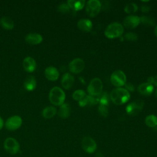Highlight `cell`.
<instances>
[{"mask_svg":"<svg viewBox=\"0 0 157 157\" xmlns=\"http://www.w3.org/2000/svg\"><path fill=\"white\" fill-rule=\"evenodd\" d=\"M23 86L25 90L29 91H33L36 87V80L34 76H28L24 81Z\"/></svg>","mask_w":157,"mask_h":157,"instance_id":"d6986e66","label":"cell"},{"mask_svg":"<svg viewBox=\"0 0 157 157\" xmlns=\"http://www.w3.org/2000/svg\"><path fill=\"white\" fill-rule=\"evenodd\" d=\"M140 18V21H142L143 23H145V24H148V25H153V21L152 20H150L149 18L148 17H142Z\"/></svg>","mask_w":157,"mask_h":157,"instance_id":"4dcf8cb0","label":"cell"},{"mask_svg":"<svg viewBox=\"0 0 157 157\" xmlns=\"http://www.w3.org/2000/svg\"><path fill=\"white\" fill-rule=\"evenodd\" d=\"M110 99L116 105H122L127 102L130 98L129 91L123 88L113 89L110 93Z\"/></svg>","mask_w":157,"mask_h":157,"instance_id":"6da1fadb","label":"cell"},{"mask_svg":"<svg viewBox=\"0 0 157 157\" xmlns=\"http://www.w3.org/2000/svg\"><path fill=\"white\" fill-rule=\"evenodd\" d=\"M123 32L124 28L123 25L118 22H113L106 27L104 34L109 39H114L121 36Z\"/></svg>","mask_w":157,"mask_h":157,"instance_id":"3957f363","label":"cell"},{"mask_svg":"<svg viewBox=\"0 0 157 157\" xmlns=\"http://www.w3.org/2000/svg\"><path fill=\"white\" fill-rule=\"evenodd\" d=\"M154 33H155V36L157 37V26H156L155 28V31H154Z\"/></svg>","mask_w":157,"mask_h":157,"instance_id":"74e56055","label":"cell"},{"mask_svg":"<svg viewBox=\"0 0 157 157\" xmlns=\"http://www.w3.org/2000/svg\"><path fill=\"white\" fill-rule=\"evenodd\" d=\"M0 25L4 29L7 30H11L14 28L13 20L7 17H3L0 19Z\"/></svg>","mask_w":157,"mask_h":157,"instance_id":"7402d4cb","label":"cell"},{"mask_svg":"<svg viewBox=\"0 0 157 157\" xmlns=\"http://www.w3.org/2000/svg\"><path fill=\"white\" fill-rule=\"evenodd\" d=\"M155 97L157 98V90L155 91Z\"/></svg>","mask_w":157,"mask_h":157,"instance_id":"f35d334b","label":"cell"},{"mask_svg":"<svg viewBox=\"0 0 157 157\" xmlns=\"http://www.w3.org/2000/svg\"><path fill=\"white\" fill-rule=\"evenodd\" d=\"M94 157H104L103 154L101 152H97L94 156Z\"/></svg>","mask_w":157,"mask_h":157,"instance_id":"8d00e7d4","label":"cell"},{"mask_svg":"<svg viewBox=\"0 0 157 157\" xmlns=\"http://www.w3.org/2000/svg\"><path fill=\"white\" fill-rule=\"evenodd\" d=\"M125 86L126 88V90H130V91H134V85L131 83H125Z\"/></svg>","mask_w":157,"mask_h":157,"instance_id":"836d02e7","label":"cell"},{"mask_svg":"<svg viewBox=\"0 0 157 157\" xmlns=\"http://www.w3.org/2000/svg\"><path fill=\"white\" fill-rule=\"evenodd\" d=\"M25 40L30 45H37L42 42L43 37L39 33H31L26 36Z\"/></svg>","mask_w":157,"mask_h":157,"instance_id":"4fadbf2b","label":"cell"},{"mask_svg":"<svg viewBox=\"0 0 157 157\" xmlns=\"http://www.w3.org/2000/svg\"><path fill=\"white\" fill-rule=\"evenodd\" d=\"M147 82L150 84H154L155 86H157V75L155 76H151L148 78Z\"/></svg>","mask_w":157,"mask_h":157,"instance_id":"1f68e13d","label":"cell"},{"mask_svg":"<svg viewBox=\"0 0 157 157\" xmlns=\"http://www.w3.org/2000/svg\"><path fill=\"white\" fill-rule=\"evenodd\" d=\"M108 102H109V101H108V98L104 96L101 98V100H100V103L101 105H107L108 104Z\"/></svg>","mask_w":157,"mask_h":157,"instance_id":"d6a6232c","label":"cell"},{"mask_svg":"<svg viewBox=\"0 0 157 157\" xmlns=\"http://www.w3.org/2000/svg\"><path fill=\"white\" fill-rule=\"evenodd\" d=\"M23 67L26 72H33L36 68V62L33 58L27 56L23 61Z\"/></svg>","mask_w":157,"mask_h":157,"instance_id":"5bb4252c","label":"cell"},{"mask_svg":"<svg viewBox=\"0 0 157 157\" xmlns=\"http://www.w3.org/2000/svg\"><path fill=\"white\" fill-rule=\"evenodd\" d=\"M44 74L45 77L50 81H56L59 77V72L58 69L53 66L47 67L45 69Z\"/></svg>","mask_w":157,"mask_h":157,"instance_id":"2e32d148","label":"cell"},{"mask_svg":"<svg viewBox=\"0 0 157 157\" xmlns=\"http://www.w3.org/2000/svg\"><path fill=\"white\" fill-rule=\"evenodd\" d=\"M86 96L85 92L82 90H77L75 91L72 94V98L75 101H80L83 99Z\"/></svg>","mask_w":157,"mask_h":157,"instance_id":"4316f807","label":"cell"},{"mask_svg":"<svg viewBox=\"0 0 157 157\" xmlns=\"http://www.w3.org/2000/svg\"><path fill=\"white\" fill-rule=\"evenodd\" d=\"M56 113V109L53 106H47L45 107L42 112V116L46 119H50L53 117Z\"/></svg>","mask_w":157,"mask_h":157,"instance_id":"603a6c76","label":"cell"},{"mask_svg":"<svg viewBox=\"0 0 157 157\" xmlns=\"http://www.w3.org/2000/svg\"><path fill=\"white\" fill-rule=\"evenodd\" d=\"M138 92L144 96H150L154 91V86L148 82L142 83L137 87Z\"/></svg>","mask_w":157,"mask_h":157,"instance_id":"9a60e30c","label":"cell"},{"mask_svg":"<svg viewBox=\"0 0 157 157\" xmlns=\"http://www.w3.org/2000/svg\"><path fill=\"white\" fill-rule=\"evenodd\" d=\"M4 150L10 155H16L20 150V145L18 142L13 137H7L3 144Z\"/></svg>","mask_w":157,"mask_h":157,"instance_id":"277c9868","label":"cell"},{"mask_svg":"<svg viewBox=\"0 0 157 157\" xmlns=\"http://www.w3.org/2000/svg\"><path fill=\"white\" fill-rule=\"evenodd\" d=\"M124 38L128 41H136L137 39V36L134 33H127L124 35Z\"/></svg>","mask_w":157,"mask_h":157,"instance_id":"f1b7e54d","label":"cell"},{"mask_svg":"<svg viewBox=\"0 0 157 157\" xmlns=\"http://www.w3.org/2000/svg\"><path fill=\"white\" fill-rule=\"evenodd\" d=\"M92 26H93L92 22L88 19H86V18L80 19L77 23L78 28L80 31L83 32L90 31L92 28Z\"/></svg>","mask_w":157,"mask_h":157,"instance_id":"e0dca14e","label":"cell"},{"mask_svg":"<svg viewBox=\"0 0 157 157\" xmlns=\"http://www.w3.org/2000/svg\"><path fill=\"white\" fill-rule=\"evenodd\" d=\"M74 82V78L71 74L69 73H66L63 74L61 78V85L66 90L69 89L72 86Z\"/></svg>","mask_w":157,"mask_h":157,"instance_id":"ac0fdd59","label":"cell"},{"mask_svg":"<svg viewBox=\"0 0 157 157\" xmlns=\"http://www.w3.org/2000/svg\"><path fill=\"white\" fill-rule=\"evenodd\" d=\"M138 9L137 6L133 2L127 4L124 9V10L127 13H133L136 12Z\"/></svg>","mask_w":157,"mask_h":157,"instance_id":"484cf974","label":"cell"},{"mask_svg":"<svg viewBox=\"0 0 157 157\" xmlns=\"http://www.w3.org/2000/svg\"><path fill=\"white\" fill-rule=\"evenodd\" d=\"M4 121L2 120V118L0 117V130L3 128L4 126Z\"/></svg>","mask_w":157,"mask_h":157,"instance_id":"d590c367","label":"cell"},{"mask_svg":"<svg viewBox=\"0 0 157 157\" xmlns=\"http://www.w3.org/2000/svg\"><path fill=\"white\" fill-rule=\"evenodd\" d=\"M50 102L55 105H61L64 104L66 95L63 90L58 86L53 87L48 94Z\"/></svg>","mask_w":157,"mask_h":157,"instance_id":"7a4b0ae2","label":"cell"},{"mask_svg":"<svg viewBox=\"0 0 157 157\" xmlns=\"http://www.w3.org/2000/svg\"><path fill=\"white\" fill-rule=\"evenodd\" d=\"M150 10V8L149 7L147 6H142V11L143 12H148Z\"/></svg>","mask_w":157,"mask_h":157,"instance_id":"e575fe53","label":"cell"},{"mask_svg":"<svg viewBox=\"0 0 157 157\" xmlns=\"http://www.w3.org/2000/svg\"><path fill=\"white\" fill-rule=\"evenodd\" d=\"M102 88L103 85L101 80L96 77L93 78L90 81L87 88V91L90 96H96L101 94Z\"/></svg>","mask_w":157,"mask_h":157,"instance_id":"5b68a950","label":"cell"},{"mask_svg":"<svg viewBox=\"0 0 157 157\" xmlns=\"http://www.w3.org/2000/svg\"><path fill=\"white\" fill-rule=\"evenodd\" d=\"M67 4L70 9H73L74 10H80L82 9L85 5V1L84 0H69L67 1Z\"/></svg>","mask_w":157,"mask_h":157,"instance_id":"ffe728a7","label":"cell"},{"mask_svg":"<svg viewBox=\"0 0 157 157\" xmlns=\"http://www.w3.org/2000/svg\"><path fill=\"white\" fill-rule=\"evenodd\" d=\"M98 112H99V114L103 117H107L108 115V113H109V110H108L107 105H101V104H100V105L99 106Z\"/></svg>","mask_w":157,"mask_h":157,"instance_id":"83f0119b","label":"cell"},{"mask_svg":"<svg viewBox=\"0 0 157 157\" xmlns=\"http://www.w3.org/2000/svg\"><path fill=\"white\" fill-rule=\"evenodd\" d=\"M22 124V119L20 116L13 115L9 117L5 123V127L9 131L18 129Z\"/></svg>","mask_w":157,"mask_h":157,"instance_id":"30bf717a","label":"cell"},{"mask_svg":"<svg viewBox=\"0 0 157 157\" xmlns=\"http://www.w3.org/2000/svg\"><path fill=\"white\" fill-rule=\"evenodd\" d=\"M140 22V17L136 15L127 16L123 20V25L128 29H133L137 27Z\"/></svg>","mask_w":157,"mask_h":157,"instance_id":"7c38bea8","label":"cell"},{"mask_svg":"<svg viewBox=\"0 0 157 157\" xmlns=\"http://www.w3.org/2000/svg\"><path fill=\"white\" fill-rule=\"evenodd\" d=\"M85 67V63L81 58H77L72 60L69 64V70L74 74L81 72Z\"/></svg>","mask_w":157,"mask_h":157,"instance_id":"8fae6325","label":"cell"},{"mask_svg":"<svg viewBox=\"0 0 157 157\" xmlns=\"http://www.w3.org/2000/svg\"><path fill=\"white\" fill-rule=\"evenodd\" d=\"M95 99L91 96H85V97L81 101H78L79 105L81 107H84L86 105H89L94 104Z\"/></svg>","mask_w":157,"mask_h":157,"instance_id":"d4e9b609","label":"cell"},{"mask_svg":"<svg viewBox=\"0 0 157 157\" xmlns=\"http://www.w3.org/2000/svg\"><path fill=\"white\" fill-rule=\"evenodd\" d=\"M70 107L68 104L64 103L61 105H60V107L58 112V116L61 118H67L69 115H70Z\"/></svg>","mask_w":157,"mask_h":157,"instance_id":"44dd1931","label":"cell"},{"mask_svg":"<svg viewBox=\"0 0 157 157\" xmlns=\"http://www.w3.org/2000/svg\"><path fill=\"white\" fill-rule=\"evenodd\" d=\"M101 4L98 0H90L86 5V12L91 17L96 16L100 12Z\"/></svg>","mask_w":157,"mask_h":157,"instance_id":"52a82bcc","label":"cell"},{"mask_svg":"<svg viewBox=\"0 0 157 157\" xmlns=\"http://www.w3.org/2000/svg\"><path fill=\"white\" fill-rule=\"evenodd\" d=\"M110 82L115 86H122L125 85L126 82V75L122 71L117 70L111 74Z\"/></svg>","mask_w":157,"mask_h":157,"instance_id":"8992f818","label":"cell"},{"mask_svg":"<svg viewBox=\"0 0 157 157\" xmlns=\"http://www.w3.org/2000/svg\"><path fill=\"white\" fill-rule=\"evenodd\" d=\"M81 146L83 150L88 153H94L97 148V145L94 140L88 136L84 137L82 139Z\"/></svg>","mask_w":157,"mask_h":157,"instance_id":"9c48e42d","label":"cell"},{"mask_svg":"<svg viewBox=\"0 0 157 157\" xmlns=\"http://www.w3.org/2000/svg\"><path fill=\"white\" fill-rule=\"evenodd\" d=\"M144 102L142 100H136L129 103L126 107V113L131 116H134L138 114L143 109Z\"/></svg>","mask_w":157,"mask_h":157,"instance_id":"ba28073f","label":"cell"},{"mask_svg":"<svg viewBox=\"0 0 157 157\" xmlns=\"http://www.w3.org/2000/svg\"><path fill=\"white\" fill-rule=\"evenodd\" d=\"M145 123L150 128H154L157 126V117L154 115H150L146 117Z\"/></svg>","mask_w":157,"mask_h":157,"instance_id":"cb8c5ba5","label":"cell"},{"mask_svg":"<svg viewBox=\"0 0 157 157\" xmlns=\"http://www.w3.org/2000/svg\"><path fill=\"white\" fill-rule=\"evenodd\" d=\"M69 9H70L69 7L66 3H62L59 4L58 7V10L62 13H66L69 11Z\"/></svg>","mask_w":157,"mask_h":157,"instance_id":"f546056e","label":"cell"}]
</instances>
